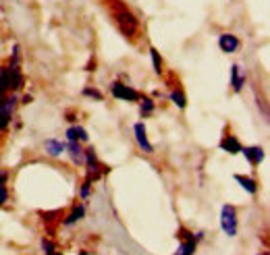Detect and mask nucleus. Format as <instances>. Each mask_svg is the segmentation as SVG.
Wrapping results in <instances>:
<instances>
[{"label":"nucleus","mask_w":270,"mask_h":255,"mask_svg":"<svg viewBox=\"0 0 270 255\" xmlns=\"http://www.w3.org/2000/svg\"><path fill=\"white\" fill-rule=\"evenodd\" d=\"M114 17H116V25H119V29L125 33L127 38H133L137 33V19L129 13L127 8H119Z\"/></svg>","instance_id":"obj_1"},{"label":"nucleus","mask_w":270,"mask_h":255,"mask_svg":"<svg viewBox=\"0 0 270 255\" xmlns=\"http://www.w3.org/2000/svg\"><path fill=\"white\" fill-rule=\"evenodd\" d=\"M15 106H17V96L6 94L4 98H0V131L6 129L10 121H13Z\"/></svg>","instance_id":"obj_2"},{"label":"nucleus","mask_w":270,"mask_h":255,"mask_svg":"<svg viewBox=\"0 0 270 255\" xmlns=\"http://www.w3.org/2000/svg\"><path fill=\"white\" fill-rule=\"evenodd\" d=\"M220 226H222V230H225L229 237L237 235V214H235V207H233V205H222Z\"/></svg>","instance_id":"obj_3"},{"label":"nucleus","mask_w":270,"mask_h":255,"mask_svg":"<svg viewBox=\"0 0 270 255\" xmlns=\"http://www.w3.org/2000/svg\"><path fill=\"white\" fill-rule=\"evenodd\" d=\"M110 91H112V96H114L116 100H125V102H137L139 98H142L133 87H129V85H125V83H119V81H116V83H112Z\"/></svg>","instance_id":"obj_4"},{"label":"nucleus","mask_w":270,"mask_h":255,"mask_svg":"<svg viewBox=\"0 0 270 255\" xmlns=\"http://www.w3.org/2000/svg\"><path fill=\"white\" fill-rule=\"evenodd\" d=\"M239 38L237 36H233V33H222V36L218 38V46H220V50L222 52H227V54H233L235 50L239 48Z\"/></svg>","instance_id":"obj_5"},{"label":"nucleus","mask_w":270,"mask_h":255,"mask_svg":"<svg viewBox=\"0 0 270 255\" xmlns=\"http://www.w3.org/2000/svg\"><path fill=\"white\" fill-rule=\"evenodd\" d=\"M133 131H135V139H137L139 147H142L146 154H152V152H154V147H152V143L148 141V135H146V127H144V123H137V125L133 127Z\"/></svg>","instance_id":"obj_6"},{"label":"nucleus","mask_w":270,"mask_h":255,"mask_svg":"<svg viewBox=\"0 0 270 255\" xmlns=\"http://www.w3.org/2000/svg\"><path fill=\"white\" fill-rule=\"evenodd\" d=\"M202 239V233H197L195 237H191V239H185L183 243H181V247L177 249V253L175 255H193L195 253V247H197V241Z\"/></svg>","instance_id":"obj_7"},{"label":"nucleus","mask_w":270,"mask_h":255,"mask_svg":"<svg viewBox=\"0 0 270 255\" xmlns=\"http://www.w3.org/2000/svg\"><path fill=\"white\" fill-rule=\"evenodd\" d=\"M220 149H225V152L229 154H239L241 152V143H239V139L237 137H233V135H225L222 137V141H220Z\"/></svg>","instance_id":"obj_8"},{"label":"nucleus","mask_w":270,"mask_h":255,"mask_svg":"<svg viewBox=\"0 0 270 255\" xmlns=\"http://www.w3.org/2000/svg\"><path fill=\"white\" fill-rule=\"evenodd\" d=\"M243 83H245V75H241V66L233 64V68H231V85H233L235 94H239V91L243 89Z\"/></svg>","instance_id":"obj_9"},{"label":"nucleus","mask_w":270,"mask_h":255,"mask_svg":"<svg viewBox=\"0 0 270 255\" xmlns=\"http://www.w3.org/2000/svg\"><path fill=\"white\" fill-rule=\"evenodd\" d=\"M243 156L250 160V164H260V162L264 160V149L262 147H241Z\"/></svg>","instance_id":"obj_10"},{"label":"nucleus","mask_w":270,"mask_h":255,"mask_svg":"<svg viewBox=\"0 0 270 255\" xmlns=\"http://www.w3.org/2000/svg\"><path fill=\"white\" fill-rule=\"evenodd\" d=\"M67 149H69V154H71V160H73V162H77V164H84V160H86V152L81 149L79 141H69Z\"/></svg>","instance_id":"obj_11"},{"label":"nucleus","mask_w":270,"mask_h":255,"mask_svg":"<svg viewBox=\"0 0 270 255\" xmlns=\"http://www.w3.org/2000/svg\"><path fill=\"white\" fill-rule=\"evenodd\" d=\"M44 147H46V154L52 156V158L61 156V154L65 152V145H63L61 141H58V139H48V141L44 143Z\"/></svg>","instance_id":"obj_12"},{"label":"nucleus","mask_w":270,"mask_h":255,"mask_svg":"<svg viewBox=\"0 0 270 255\" xmlns=\"http://www.w3.org/2000/svg\"><path fill=\"white\" fill-rule=\"evenodd\" d=\"M235 181H237L241 187L248 191L250 195H256L258 193V183L254 181V179H250V177H243V175H235Z\"/></svg>","instance_id":"obj_13"},{"label":"nucleus","mask_w":270,"mask_h":255,"mask_svg":"<svg viewBox=\"0 0 270 255\" xmlns=\"http://www.w3.org/2000/svg\"><path fill=\"white\" fill-rule=\"evenodd\" d=\"M67 137H69V141H88V131L81 129V127H71L67 131Z\"/></svg>","instance_id":"obj_14"},{"label":"nucleus","mask_w":270,"mask_h":255,"mask_svg":"<svg viewBox=\"0 0 270 255\" xmlns=\"http://www.w3.org/2000/svg\"><path fill=\"white\" fill-rule=\"evenodd\" d=\"M84 216H86V207H84V205H79V207H75V210L65 218V222H63V224H65V226H71V224L79 222V220L84 218Z\"/></svg>","instance_id":"obj_15"},{"label":"nucleus","mask_w":270,"mask_h":255,"mask_svg":"<svg viewBox=\"0 0 270 255\" xmlns=\"http://www.w3.org/2000/svg\"><path fill=\"white\" fill-rule=\"evenodd\" d=\"M171 102L175 104V106H179V108H185L187 106V98L181 89H175L173 94H171Z\"/></svg>","instance_id":"obj_16"},{"label":"nucleus","mask_w":270,"mask_h":255,"mask_svg":"<svg viewBox=\"0 0 270 255\" xmlns=\"http://www.w3.org/2000/svg\"><path fill=\"white\" fill-rule=\"evenodd\" d=\"M8 199V189H6V175L0 172V205H4V201Z\"/></svg>","instance_id":"obj_17"},{"label":"nucleus","mask_w":270,"mask_h":255,"mask_svg":"<svg viewBox=\"0 0 270 255\" xmlns=\"http://www.w3.org/2000/svg\"><path fill=\"white\" fill-rule=\"evenodd\" d=\"M150 56H152V64H154V71L160 75L162 73V59H160V52L156 48H150Z\"/></svg>","instance_id":"obj_18"},{"label":"nucleus","mask_w":270,"mask_h":255,"mask_svg":"<svg viewBox=\"0 0 270 255\" xmlns=\"http://www.w3.org/2000/svg\"><path fill=\"white\" fill-rule=\"evenodd\" d=\"M152 110H154V102L144 98V102H142V114H144V117H148V114H152Z\"/></svg>","instance_id":"obj_19"},{"label":"nucleus","mask_w":270,"mask_h":255,"mask_svg":"<svg viewBox=\"0 0 270 255\" xmlns=\"http://www.w3.org/2000/svg\"><path fill=\"white\" fill-rule=\"evenodd\" d=\"M84 94H86V96H91V98H96V100H102V94H100L98 89H90V87H88V89H84Z\"/></svg>","instance_id":"obj_20"},{"label":"nucleus","mask_w":270,"mask_h":255,"mask_svg":"<svg viewBox=\"0 0 270 255\" xmlns=\"http://www.w3.org/2000/svg\"><path fill=\"white\" fill-rule=\"evenodd\" d=\"M90 189H91V181H86L84 187H81V197H88V195H90Z\"/></svg>","instance_id":"obj_21"},{"label":"nucleus","mask_w":270,"mask_h":255,"mask_svg":"<svg viewBox=\"0 0 270 255\" xmlns=\"http://www.w3.org/2000/svg\"><path fill=\"white\" fill-rule=\"evenodd\" d=\"M42 247L46 249V255H48V253H52V251H54V245H52L50 241H42Z\"/></svg>","instance_id":"obj_22"},{"label":"nucleus","mask_w":270,"mask_h":255,"mask_svg":"<svg viewBox=\"0 0 270 255\" xmlns=\"http://www.w3.org/2000/svg\"><path fill=\"white\" fill-rule=\"evenodd\" d=\"M48 255H63L61 251H52V253H48Z\"/></svg>","instance_id":"obj_23"},{"label":"nucleus","mask_w":270,"mask_h":255,"mask_svg":"<svg viewBox=\"0 0 270 255\" xmlns=\"http://www.w3.org/2000/svg\"><path fill=\"white\" fill-rule=\"evenodd\" d=\"M79 255H88V253H86V251H81V253H79Z\"/></svg>","instance_id":"obj_24"},{"label":"nucleus","mask_w":270,"mask_h":255,"mask_svg":"<svg viewBox=\"0 0 270 255\" xmlns=\"http://www.w3.org/2000/svg\"><path fill=\"white\" fill-rule=\"evenodd\" d=\"M262 255H266V253H262Z\"/></svg>","instance_id":"obj_25"}]
</instances>
